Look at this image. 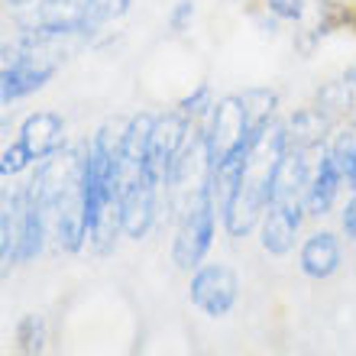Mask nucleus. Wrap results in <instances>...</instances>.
I'll list each match as a JSON object with an SVG mask.
<instances>
[{"instance_id":"f257e3e1","label":"nucleus","mask_w":356,"mask_h":356,"mask_svg":"<svg viewBox=\"0 0 356 356\" xmlns=\"http://www.w3.org/2000/svg\"><path fill=\"white\" fill-rule=\"evenodd\" d=\"M285 149H289V127L269 120L266 127L256 130L253 143L246 149L240 188L224 211V227L230 236H246L256 227V220L266 214V207L272 201V178H275Z\"/></svg>"},{"instance_id":"f03ea898","label":"nucleus","mask_w":356,"mask_h":356,"mask_svg":"<svg viewBox=\"0 0 356 356\" xmlns=\"http://www.w3.org/2000/svg\"><path fill=\"white\" fill-rule=\"evenodd\" d=\"M214 220H217L214 191H204L197 201H191L181 211V227H178L175 250H172L178 269H197L201 266L204 253L214 243Z\"/></svg>"},{"instance_id":"7ed1b4c3","label":"nucleus","mask_w":356,"mask_h":356,"mask_svg":"<svg viewBox=\"0 0 356 356\" xmlns=\"http://www.w3.org/2000/svg\"><path fill=\"white\" fill-rule=\"evenodd\" d=\"M204 136H207V149H211V165H220L234 149L253 143L256 130L250 123L243 97H236V94L220 97L211 107V127L204 130Z\"/></svg>"},{"instance_id":"20e7f679","label":"nucleus","mask_w":356,"mask_h":356,"mask_svg":"<svg viewBox=\"0 0 356 356\" xmlns=\"http://www.w3.org/2000/svg\"><path fill=\"white\" fill-rule=\"evenodd\" d=\"M236 272L230 266H201L191 279V305L197 311H204L207 318H224L236 301Z\"/></svg>"},{"instance_id":"39448f33","label":"nucleus","mask_w":356,"mask_h":356,"mask_svg":"<svg viewBox=\"0 0 356 356\" xmlns=\"http://www.w3.org/2000/svg\"><path fill=\"white\" fill-rule=\"evenodd\" d=\"M188 146V117L185 113H165V117H156L149 133V172L152 178L165 185L175 169L178 156Z\"/></svg>"},{"instance_id":"423d86ee","label":"nucleus","mask_w":356,"mask_h":356,"mask_svg":"<svg viewBox=\"0 0 356 356\" xmlns=\"http://www.w3.org/2000/svg\"><path fill=\"white\" fill-rule=\"evenodd\" d=\"M19 149L26 152L29 162H46L49 156L62 152L65 146V123L52 111L29 113L23 127H19Z\"/></svg>"},{"instance_id":"0eeeda50","label":"nucleus","mask_w":356,"mask_h":356,"mask_svg":"<svg viewBox=\"0 0 356 356\" xmlns=\"http://www.w3.org/2000/svg\"><path fill=\"white\" fill-rule=\"evenodd\" d=\"M340 181H347L343 172H340V162L334 156V149H327L324 156L318 159L314 172H311V181H308V191H305V211L314 217L327 214L334 197L340 191Z\"/></svg>"},{"instance_id":"6e6552de","label":"nucleus","mask_w":356,"mask_h":356,"mask_svg":"<svg viewBox=\"0 0 356 356\" xmlns=\"http://www.w3.org/2000/svg\"><path fill=\"white\" fill-rule=\"evenodd\" d=\"M301 207L305 204H269L263 220V250L272 256H285L295 243L301 227Z\"/></svg>"},{"instance_id":"1a4fd4ad","label":"nucleus","mask_w":356,"mask_h":356,"mask_svg":"<svg viewBox=\"0 0 356 356\" xmlns=\"http://www.w3.org/2000/svg\"><path fill=\"white\" fill-rule=\"evenodd\" d=\"M49 230V214L36 197L29 195V188H23V224H19V250L17 263H29L42 253V240Z\"/></svg>"},{"instance_id":"9d476101","label":"nucleus","mask_w":356,"mask_h":356,"mask_svg":"<svg viewBox=\"0 0 356 356\" xmlns=\"http://www.w3.org/2000/svg\"><path fill=\"white\" fill-rule=\"evenodd\" d=\"M340 266V243L334 234H314L301 246V272L311 279H327Z\"/></svg>"},{"instance_id":"9b49d317","label":"nucleus","mask_w":356,"mask_h":356,"mask_svg":"<svg viewBox=\"0 0 356 356\" xmlns=\"http://www.w3.org/2000/svg\"><path fill=\"white\" fill-rule=\"evenodd\" d=\"M19 224H23V191H3V214H0V236H3V263H17L19 250Z\"/></svg>"},{"instance_id":"f8f14e48","label":"nucleus","mask_w":356,"mask_h":356,"mask_svg":"<svg viewBox=\"0 0 356 356\" xmlns=\"http://www.w3.org/2000/svg\"><path fill=\"white\" fill-rule=\"evenodd\" d=\"M324 130H327V123H324V117L318 111H301L289 127V146L311 149V146H318L324 140Z\"/></svg>"},{"instance_id":"ddd939ff","label":"nucleus","mask_w":356,"mask_h":356,"mask_svg":"<svg viewBox=\"0 0 356 356\" xmlns=\"http://www.w3.org/2000/svg\"><path fill=\"white\" fill-rule=\"evenodd\" d=\"M42 337H46L42 318L29 314V318L19 324V350H23V356H39L42 353Z\"/></svg>"},{"instance_id":"4468645a","label":"nucleus","mask_w":356,"mask_h":356,"mask_svg":"<svg viewBox=\"0 0 356 356\" xmlns=\"http://www.w3.org/2000/svg\"><path fill=\"white\" fill-rule=\"evenodd\" d=\"M207 107H214V104H211V88L201 85L195 94L181 97V104H178V113H185L188 120H191V117H197V113H204Z\"/></svg>"},{"instance_id":"2eb2a0df","label":"nucleus","mask_w":356,"mask_h":356,"mask_svg":"<svg viewBox=\"0 0 356 356\" xmlns=\"http://www.w3.org/2000/svg\"><path fill=\"white\" fill-rule=\"evenodd\" d=\"M26 165H29V159H26V152L19 149V143L7 146V149H3V156H0V172H3V178L17 175V172H23Z\"/></svg>"},{"instance_id":"dca6fc26","label":"nucleus","mask_w":356,"mask_h":356,"mask_svg":"<svg viewBox=\"0 0 356 356\" xmlns=\"http://www.w3.org/2000/svg\"><path fill=\"white\" fill-rule=\"evenodd\" d=\"M266 7L279 19H301L305 17V0H266Z\"/></svg>"},{"instance_id":"f3484780","label":"nucleus","mask_w":356,"mask_h":356,"mask_svg":"<svg viewBox=\"0 0 356 356\" xmlns=\"http://www.w3.org/2000/svg\"><path fill=\"white\" fill-rule=\"evenodd\" d=\"M195 17V0H178V7H175V13H172V29L175 33H181V29L188 26V19Z\"/></svg>"},{"instance_id":"a211bd4d","label":"nucleus","mask_w":356,"mask_h":356,"mask_svg":"<svg viewBox=\"0 0 356 356\" xmlns=\"http://www.w3.org/2000/svg\"><path fill=\"white\" fill-rule=\"evenodd\" d=\"M343 230L356 240V195H353V201L347 204V211H343Z\"/></svg>"},{"instance_id":"6ab92c4d","label":"nucleus","mask_w":356,"mask_h":356,"mask_svg":"<svg viewBox=\"0 0 356 356\" xmlns=\"http://www.w3.org/2000/svg\"><path fill=\"white\" fill-rule=\"evenodd\" d=\"M343 85H356V68H350L347 75H343Z\"/></svg>"},{"instance_id":"aec40b11","label":"nucleus","mask_w":356,"mask_h":356,"mask_svg":"<svg viewBox=\"0 0 356 356\" xmlns=\"http://www.w3.org/2000/svg\"><path fill=\"white\" fill-rule=\"evenodd\" d=\"M10 3H26V0H10Z\"/></svg>"}]
</instances>
